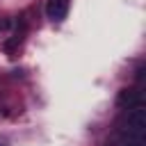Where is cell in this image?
<instances>
[{
    "label": "cell",
    "instance_id": "obj_4",
    "mask_svg": "<svg viewBox=\"0 0 146 146\" xmlns=\"http://www.w3.org/2000/svg\"><path fill=\"white\" fill-rule=\"evenodd\" d=\"M144 73H146V66H144V64H139V66H137V71H135V80H137V82H144Z\"/></svg>",
    "mask_w": 146,
    "mask_h": 146
},
{
    "label": "cell",
    "instance_id": "obj_5",
    "mask_svg": "<svg viewBox=\"0 0 146 146\" xmlns=\"http://www.w3.org/2000/svg\"><path fill=\"white\" fill-rule=\"evenodd\" d=\"M9 25H11V21H7V18H5V21H0V32H2V30H7Z\"/></svg>",
    "mask_w": 146,
    "mask_h": 146
},
{
    "label": "cell",
    "instance_id": "obj_2",
    "mask_svg": "<svg viewBox=\"0 0 146 146\" xmlns=\"http://www.w3.org/2000/svg\"><path fill=\"white\" fill-rule=\"evenodd\" d=\"M116 105L121 110H130V107H139L144 105V96L139 89H121L116 96Z\"/></svg>",
    "mask_w": 146,
    "mask_h": 146
},
{
    "label": "cell",
    "instance_id": "obj_1",
    "mask_svg": "<svg viewBox=\"0 0 146 146\" xmlns=\"http://www.w3.org/2000/svg\"><path fill=\"white\" fill-rule=\"evenodd\" d=\"M116 132L125 135V137L146 139V110H144V105L125 110V114L116 121Z\"/></svg>",
    "mask_w": 146,
    "mask_h": 146
},
{
    "label": "cell",
    "instance_id": "obj_3",
    "mask_svg": "<svg viewBox=\"0 0 146 146\" xmlns=\"http://www.w3.org/2000/svg\"><path fill=\"white\" fill-rule=\"evenodd\" d=\"M68 7H71V0H48L46 14H48L50 21L62 23V21L66 18V14H68Z\"/></svg>",
    "mask_w": 146,
    "mask_h": 146
}]
</instances>
